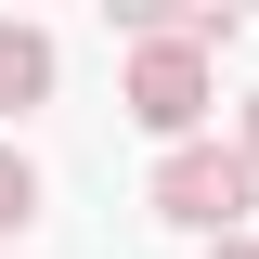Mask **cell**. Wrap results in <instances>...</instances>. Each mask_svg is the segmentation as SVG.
I'll return each instance as SVG.
<instances>
[{
  "label": "cell",
  "instance_id": "obj_1",
  "mask_svg": "<svg viewBox=\"0 0 259 259\" xmlns=\"http://www.w3.org/2000/svg\"><path fill=\"white\" fill-rule=\"evenodd\" d=\"M246 26V13H221V26H182V39H130V117L156 130L168 156L194 143V117H207V65H221V39Z\"/></svg>",
  "mask_w": 259,
  "mask_h": 259
},
{
  "label": "cell",
  "instance_id": "obj_2",
  "mask_svg": "<svg viewBox=\"0 0 259 259\" xmlns=\"http://www.w3.org/2000/svg\"><path fill=\"white\" fill-rule=\"evenodd\" d=\"M246 207H259V168H246V143H182V156H156V221H182V233H246Z\"/></svg>",
  "mask_w": 259,
  "mask_h": 259
},
{
  "label": "cell",
  "instance_id": "obj_4",
  "mask_svg": "<svg viewBox=\"0 0 259 259\" xmlns=\"http://www.w3.org/2000/svg\"><path fill=\"white\" fill-rule=\"evenodd\" d=\"M26 221H39V168L0 143V233H26Z\"/></svg>",
  "mask_w": 259,
  "mask_h": 259
},
{
  "label": "cell",
  "instance_id": "obj_3",
  "mask_svg": "<svg viewBox=\"0 0 259 259\" xmlns=\"http://www.w3.org/2000/svg\"><path fill=\"white\" fill-rule=\"evenodd\" d=\"M52 26H13V13H0V117H26V104H52Z\"/></svg>",
  "mask_w": 259,
  "mask_h": 259
},
{
  "label": "cell",
  "instance_id": "obj_6",
  "mask_svg": "<svg viewBox=\"0 0 259 259\" xmlns=\"http://www.w3.org/2000/svg\"><path fill=\"white\" fill-rule=\"evenodd\" d=\"M246 168H259V104H246Z\"/></svg>",
  "mask_w": 259,
  "mask_h": 259
},
{
  "label": "cell",
  "instance_id": "obj_5",
  "mask_svg": "<svg viewBox=\"0 0 259 259\" xmlns=\"http://www.w3.org/2000/svg\"><path fill=\"white\" fill-rule=\"evenodd\" d=\"M207 259H259V233H221V246H207Z\"/></svg>",
  "mask_w": 259,
  "mask_h": 259
}]
</instances>
